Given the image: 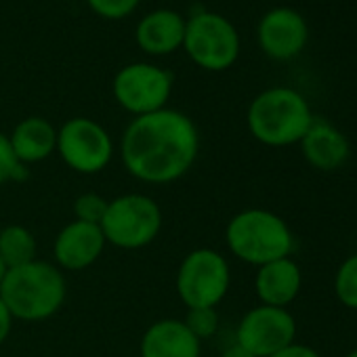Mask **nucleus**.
Returning a JSON list of instances; mask_svg holds the SVG:
<instances>
[{
	"mask_svg": "<svg viewBox=\"0 0 357 357\" xmlns=\"http://www.w3.org/2000/svg\"><path fill=\"white\" fill-rule=\"evenodd\" d=\"M200 151V132L190 116L158 109L137 116L120 141L122 164L137 181L166 185L185 176Z\"/></svg>",
	"mask_w": 357,
	"mask_h": 357,
	"instance_id": "nucleus-1",
	"label": "nucleus"
},
{
	"mask_svg": "<svg viewBox=\"0 0 357 357\" xmlns=\"http://www.w3.org/2000/svg\"><path fill=\"white\" fill-rule=\"evenodd\" d=\"M68 294L61 269L47 261H32L22 267L7 269L0 282V296L9 307L13 319L45 321L53 317Z\"/></svg>",
	"mask_w": 357,
	"mask_h": 357,
	"instance_id": "nucleus-2",
	"label": "nucleus"
},
{
	"mask_svg": "<svg viewBox=\"0 0 357 357\" xmlns=\"http://www.w3.org/2000/svg\"><path fill=\"white\" fill-rule=\"evenodd\" d=\"M313 120L309 101L290 86H271L259 93L246 112L250 135L267 147L301 143Z\"/></svg>",
	"mask_w": 357,
	"mask_h": 357,
	"instance_id": "nucleus-3",
	"label": "nucleus"
},
{
	"mask_svg": "<svg viewBox=\"0 0 357 357\" xmlns=\"http://www.w3.org/2000/svg\"><path fill=\"white\" fill-rule=\"evenodd\" d=\"M229 252L255 267L286 259L294 250V236L288 223L265 208H246L234 215L225 227Z\"/></svg>",
	"mask_w": 357,
	"mask_h": 357,
	"instance_id": "nucleus-4",
	"label": "nucleus"
},
{
	"mask_svg": "<svg viewBox=\"0 0 357 357\" xmlns=\"http://www.w3.org/2000/svg\"><path fill=\"white\" fill-rule=\"evenodd\" d=\"M101 231L107 244L122 250L149 246L162 229V211L145 194H124L109 200Z\"/></svg>",
	"mask_w": 357,
	"mask_h": 357,
	"instance_id": "nucleus-5",
	"label": "nucleus"
},
{
	"mask_svg": "<svg viewBox=\"0 0 357 357\" xmlns=\"http://www.w3.org/2000/svg\"><path fill=\"white\" fill-rule=\"evenodd\" d=\"M174 286L188 309L217 307L231 286L229 263L219 250L196 248L178 265Z\"/></svg>",
	"mask_w": 357,
	"mask_h": 357,
	"instance_id": "nucleus-6",
	"label": "nucleus"
},
{
	"mask_svg": "<svg viewBox=\"0 0 357 357\" xmlns=\"http://www.w3.org/2000/svg\"><path fill=\"white\" fill-rule=\"evenodd\" d=\"M183 49L206 72L229 70L240 55V36L234 24L213 11H200L185 22Z\"/></svg>",
	"mask_w": 357,
	"mask_h": 357,
	"instance_id": "nucleus-7",
	"label": "nucleus"
},
{
	"mask_svg": "<svg viewBox=\"0 0 357 357\" xmlns=\"http://www.w3.org/2000/svg\"><path fill=\"white\" fill-rule=\"evenodd\" d=\"M114 99L128 114L145 116L164 109L172 93V74L153 63H128L112 82Z\"/></svg>",
	"mask_w": 357,
	"mask_h": 357,
	"instance_id": "nucleus-8",
	"label": "nucleus"
},
{
	"mask_svg": "<svg viewBox=\"0 0 357 357\" xmlns=\"http://www.w3.org/2000/svg\"><path fill=\"white\" fill-rule=\"evenodd\" d=\"M57 153L80 174L101 172L114 155L109 132L91 118H72L57 128Z\"/></svg>",
	"mask_w": 357,
	"mask_h": 357,
	"instance_id": "nucleus-9",
	"label": "nucleus"
},
{
	"mask_svg": "<svg viewBox=\"0 0 357 357\" xmlns=\"http://www.w3.org/2000/svg\"><path fill=\"white\" fill-rule=\"evenodd\" d=\"M296 340V319L284 307L257 305L236 328V342L255 357H269Z\"/></svg>",
	"mask_w": 357,
	"mask_h": 357,
	"instance_id": "nucleus-10",
	"label": "nucleus"
},
{
	"mask_svg": "<svg viewBox=\"0 0 357 357\" xmlns=\"http://www.w3.org/2000/svg\"><path fill=\"white\" fill-rule=\"evenodd\" d=\"M257 38L267 57L275 61H288L301 55L307 47L309 26L296 9L275 7L261 17Z\"/></svg>",
	"mask_w": 357,
	"mask_h": 357,
	"instance_id": "nucleus-11",
	"label": "nucleus"
},
{
	"mask_svg": "<svg viewBox=\"0 0 357 357\" xmlns=\"http://www.w3.org/2000/svg\"><path fill=\"white\" fill-rule=\"evenodd\" d=\"M105 238L99 225L72 221L55 238L53 257L59 269L82 271L91 267L105 248Z\"/></svg>",
	"mask_w": 357,
	"mask_h": 357,
	"instance_id": "nucleus-12",
	"label": "nucleus"
},
{
	"mask_svg": "<svg viewBox=\"0 0 357 357\" xmlns=\"http://www.w3.org/2000/svg\"><path fill=\"white\" fill-rule=\"evenodd\" d=\"M298 145L307 164L321 172L338 170L351 155V143L347 135L321 118L313 120Z\"/></svg>",
	"mask_w": 357,
	"mask_h": 357,
	"instance_id": "nucleus-13",
	"label": "nucleus"
},
{
	"mask_svg": "<svg viewBox=\"0 0 357 357\" xmlns=\"http://www.w3.org/2000/svg\"><path fill=\"white\" fill-rule=\"evenodd\" d=\"M303 288V271L292 257L271 261L267 265L257 267L255 275V292L261 305L284 307L296 301Z\"/></svg>",
	"mask_w": 357,
	"mask_h": 357,
	"instance_id": "nucleus-14",
	"label": "nucleus"
},
{
	"mask_svg": "<svg viewBox=\"0 0 357 357\" xmlns=\"http://www.w3.org/2000/svg\"><path fill=\"white\" fill-rule=\"evenodd\" d=\"M137 45L143 53L162 57L170 55L176 49H183L185 38V20L176 11L170 9H158L147 13L135 32Z\"/></svg>",
	"mask_w": 357,
	"mask_h": 357,
	"instance_id": "nucleus-15",
	"label": "nucleus"
},
{
	"mask_svg": "<svg viewBox=\"0 0 357 357\" xmlns=\"http://www.w3.org/2000/svg\"><path fill=\"white\" fill-rule=\"evenodd\" d=\"M202 342L188 330L183 319L153 321L139 344L141 357H200Z\"/></svg>",
	"mask_w": 357,
	"mask_h": 357,
	"instance_id": "nucleus-16",
	"label": "nucleus"
},
{
	"mask_svg": "<svg viewBox=\"0 0 357 357\" xmlns=\"http://www.w3.org/2000/svg\"><path fill=\"white\" fill-rule=\"evenodd\" d=\"M11 149L15 158L26 164H36L47 160L57 151V128L40 116H30L22 120L9 135Z\"/></svg>",
	"mask_w": 357,
	"mask_h": 357,
	"instance_id": "nucleus-17",
	"label": "nucleus"
},
{
	"mask_svg": "<svg viewBox=\"0 0 357 357\" xmlns=\"http://www.w3.org/2000/svg\"><path fill=\"white\" fill-rule=\"evenodd\" d=\"M38 244L34 234L24 225H7L0 229V259L7 269L36 261Z\"/></svg>",
	"mask_w": 357,
	"mask_h": 357,
	"instance_id": "nucleus-18",
	"label": "nucleus"
},
{
	"mask_svg": "<svg viewBox=\"0 0 357 357\" xmlns=\"http://www.w3.org/2000/svg\"><path fill=\"white\" fill-rule=\"evenodd\" d=\"M334 294L342 307L357 311V252L338 265L334 273Z\"/></svg>",
	"mask_w": 357,
	"mask_h": 357,
	"instance_id": "nucleus-19",
	"label": "nucleus"
},
{
	"mask_svg": "<svg viewBox=\"0 0 357 357\" xmlns=\"http://www.w3.org/2000/svg\"><path fill=\"white\" fill-rule=\"evenodd\" d=\"M188 330L202 342L217 334L219 330V311L217 307H196L188 309V315L183 319Z\"/></svg>",
	"mask_w": 357,
	"mask_h": 357,
	"instance_id": "nucleus-20",
	"label": "nucleus"
},
{
	"mask_svg": "<svg viewBox=\"0 0 357 357\" xmlns=\"http://www.w3.org/2000/svg\"><path fill=\"white\" fill-rule=\"evenodd\" d=\"M107 204H109V200H105L99 194H82L74 202V217H76V221H82V223L101 225Z\"/></svg>",
	"mask_w": 357,
	"mask_h": 357,
	"instance_id": "nucleus-21",
	"label": "nucleus"
},
{
	"mask_svg": "<svg viewBox=\"0 0 357 357\" xmlns=\"http://www.w3.org/2000/svg\"><path fill=\"white\" fill-rule=\"evenodd\" d=\"M24 170H26L24 164L15 158V153L11 149L9 135L0 132V185L15 181V178L22 176Z\"/></svg>",
	"mask_w": 357,
	"mask_h": 357,
	"instance_id": "nucleus-22",
	"label": "nucleus"
},
{
	"mask_svg": "<svg viewBox=\"0 0 357 357\" xmlns=\"http://www.w3.org/2000/svg\"><path fill=\"white\" fill-rule=\"evenodd\" d=\"M86 3L103 20H124L139 7L141 0H86Z\"/></svg>",
	"mask_w": 357,
	"mask_h": 357,
	"instance_id": "nucleus-23",
	"label": "nucleus"
},
{
	"mask_svg": "<svg viewBox=\"0 0 357 357\" xmlns=\"http://www.w3.org/2000/svg\"><path fill=\"white\" fill-rule=\"evenodd\" d=\"M269 357H321L319 351H315L313 347L309 344H303V342H290L288 347L280 349L278 353L269 355Z\"/></svg>",
	"mask_w": 357,
	"mask_h": 357,
	"instance_id": "nucleus-24",
	"label": "nucleus"
},
{
	"mask_svg": "<svg viewBox=\"0 0 357 357\" xmlns=\"http://www.w3.org/2000/svg\"><path fill=\"white\" fill-rule=\"evenodd\" d=\"M11 328H13V315L9 311V307L5 305L3 296H0V344H3L9 338Z\"/></svg>",
	"mask_w": 357,
	"mask_h": 357,
	"instance_id": "nucleus-25",
	"label": "nucleus"
},
{
	"mask_svg": "<svg viewBox=\"0 0 357 357\" xmlns=\"http://www.w3.org/2000/svg\"><path fill=\"white\" fill-rule=\"evenodd\" d=\"M221 357H255V355H252L250 351H246L242 344H238V342L234 340L231 344H227V347L223 349Z\"/></svg>",
	"mask_w": 357,
	"mask_h": 357,
	"instance_id": "nucleus-26",
	"label": "nucleus"
},
{
	"mask_svg": "<svg viewBox=\"0 0 357 357\" xmlns=\"http://www.w3.org/2000/svg\"><path fill=\"white\" fill-rule=\"evenodd\" d=\"M5 273H7V267H5V263H3V259H0V282H3V278H5Z\"/></svg>",
	"mask_w": 357,
	"mask_h": 357,
	"instance_id": "nucleus-27",
	"label": "nucleus"
},
{
	"mask_svg": "<svg viewBox=\"0 0 357 357\" xmlns=\"http://www.w3.org/2000/svg\"><path fill=\"white\" fill-rule=\"evenodd\" d=\"M344 357H357V347H355L353 351H349V353H347Z\"/></svg>",
	"mask_w": 357,
	"mask_h": 357,
	"instance_id": "nucleus-28",
	"label": "nucleus"
}]
</instances>
